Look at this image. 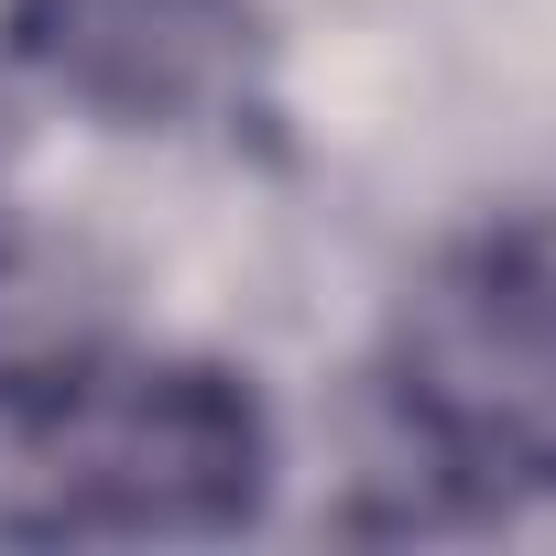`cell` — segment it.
Returning a JSON list of instances; mask_svg holds the SVG:
<instances>
[{"mask_svg":"<svg viewBox=\"0 0 556 556\" xmlns=\"http://www.w3.org/2000/svg\"><path fill=\"white\" fill-rule=\"evenodd\" d=\"M273 426L207 361L45 350L0 361V534L12 545H153L262 513Z\"/></svg>","mask_w":556,"mask_h":556,"instance_id":"1","label":"cell"},{"mask_svg":"<svg viewBox=\"0 0 556 556\" xmlns=\"http://www.w3.org/2000/svg\"><path fill=\"white\" fill-rule=\"evenodd\" d=\"M382 426L415 480L458 513H513L556 491V251L469 240L382 328Z\"/></svg>","mask_w":556,"mask_h":556,"instance_id":"2","label":"cell"},{"mask_svg":"<svg viewBox=\"0 0 556 556\" xmlns=\"http://www.w3.org/2000/svg\"><path fill=\"white\" fill-rule=\"evenodd\" d=\"M12 45L131 131H175L240 99L251 0H12Z\"/></svg>","mask_w":556,"mask_h":556,"instance_id":"3","label":"cell"}]
</instances>
